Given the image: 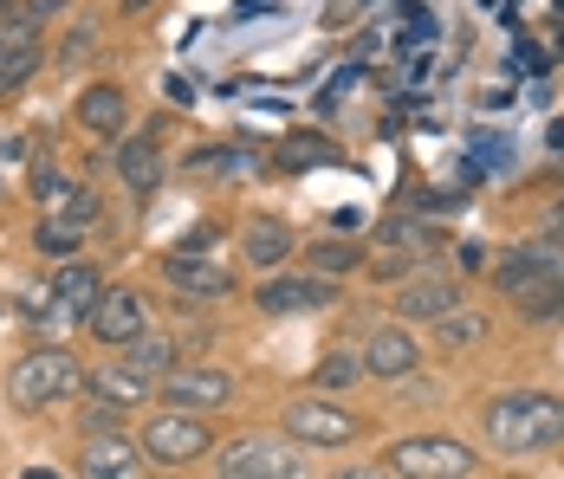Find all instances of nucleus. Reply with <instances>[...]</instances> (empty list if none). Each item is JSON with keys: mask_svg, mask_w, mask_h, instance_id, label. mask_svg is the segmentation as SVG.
Instances as JSON below:
<instances>
[{"mask_svg": "<svg viewBox=\"0 0 564 479\" xmlns=\"http://www.w3.org/2000/svg\"><path fill=\"white\" fill-rule=\"evenodd\" d=\"M78 233H85V227H72V220H40L33 240H40V253H58V260H65V253H78Z\"/></svg>", "mask_w": 564, "mask_h": 479, "instance_id": "393cba45", "label": "nucleus"}, {"mask_svg": "<svg viewBox=\"0 0 564 479\" xmlns=\"http://www.w3.org/2000/svg\"><path fill=\"white\" fill-rule=\"evenodd\" d=\"M357 260H364V253L344 247V240H318V247H312V272H318V279H338V272H350Z\"/></svg>", "mask_w": 564, "mask_h": 479, "instance_id": "b1692460", "label": "nucleus"}, {"mask_svg": "<svg viewBox=\"0 0 564 479\" xmlns=\"http://www.w3.org/2000/svg\"><path fill=\"white\" fill-rule=\"evenodd\" d=\"M137 460H143L137 440H123L117 427H98L85 440V454H78V473L85 479H137Z\"/></svg>", "mask_w": 564, "mask_h": 479, "instance_id": "9d476101", "label": "nucleus"}, {"mask_svg": "<svg viewBox=\"0 0 564 479\" xmlns=\"http://www.w3.org/2000/svg\"><path fill=\"white\" fill-rule=\"evenodd\" d=\"M58 7H65V0H26V13H33V20H46V13H58Z\"/></svg>", "mask_w": 564, "mask_h": 479, "instance_id": "c756f323", "label": "nucleus"}, {"mask_svg": "<svg viewBox=\"0 0 564 479\" xmlns=\"http://www.w3.org/2000/svg\"><path fill=\"white\" fill-rule=\"evenodd\" d=\"M558 58H564V40H558Z\"/></svg>", "mask_w": 564, "mask_h": 479, "instance_id": "c9c22d12", "label": "nucleus"}, {"mask_svg": "<svg viewBox=\"0 0 564 479\" xmlns=\"http://www.w3.org/2000/svg\"><path fill=\"white\" fill-rule=\"evenodd\" d=\"M117 175H123L137 195H150V188L163 182V150H156V137H123V143H117Z\"/></svg>", "mask_w": 564, "mask_h": 479, "instance_id": "dca6fc26", "label": "nucleus"}, {"mask_svg": "<svg viewBox=\"0 0 564 479\" xmlns=\"http://www.w3.org/2000/svg\"><path fill=\"white\" fill-rule=\"evenodd\" d=\"M240 253H247L253 266H285V260H292V227H285V220H247Z\"/></svg>", "mask_w": 564, "mask_h": 479, "instance_id": "a211bd4d", "label": "nucleus"}, {"mask_svg": "<svg viewBox=\"0 0 564 479\" xmlns=\"http://www.w3.org/2000/svg\"><path fill=\"white\" fill-rule=\"evenodd\" d=\"M20 13V0H0V20H13Z\"/></svg>", "mask_w": 564, "mask_h": 479, "instance_id": "473e14b6", "label": "nucleus"}, {"mask_svg": "<svg viewBox=\"0 0 564 479\" xmlns=\"http://www.w3.org/2000/svg\"><path fill=\"white\" fill-rule=\"evenodd\" d=\"M280 162L285 168H325V162H344V156H338L332 137H305V130H299V137H285L280 143Z\"/></svg>", "mask_w": 564, "mask_h": 479, "instance_id": "5701e85b", "label": "nucleus"}, {"mask_svg": "<svg viewBox=\"0 0 564 479\" xmlns=\"http://www.w3.org/2000/svg\"><path fill=\"white\" fill-rule=\"evenodd\" d=\"M415 363H422V357H415V337H409V330H395V324L370 330V344H364V370L370 375L395 382V375H409Z\"/></svg>", "mask_w": 564, "mask_h": 479, "instance_id": "f8f14e48", "label": "nucleus"}, {"mask_svg": "<svg viewBox=\"0 0 564 479\" xmlns=\"http://www.w3.org/2000/svg\"><path fill=\"white\" fill-rule=\"evenodd\" d=\"M383 467L395 479H467L474 473V454L460 440H448V434H409V440H395L383 454Z\"/></svg>", "mask_w": 564, "mask_h": 479, "instance_id": "7ed1b4c3", "label": "nucleus"}, {"mask_svg": "<svg viewBox=\"0 0 564 479\" xmlns=\"http://www.w3.org/2000/svg\"><path fill=\"white\" fill-rule=\"evenodd\" d=\"M26 479H58V473H46V467H33V473H26Z\"/></svg>", "mask_w": 564, "mask_h": 479, "instance_id": "72a5a7b5", "label": "nucleus"}, {"mask_svg": "<svg viewBox=\"0 0 564 479\" xmlns=\"http://www.w3.org/2000/svg\"><path fill=\"white\" fill-rule=\"evenodd\" d=\"M395 312L435 324V318H448V312H460V285H454V279H435V272H415V279H402Z\"/></svg>", "mask_w": 564, "mask_h": 479, "instance_id": "9b49d317", "label": "nucleus"}, {"mask_svg": "<svg viewBox=\"0 0 564 479\" xmlns=\"http://www.w3.org/2000/svg\"><path fill=\"white\" fill-rule=\"evenodd\" d=\"M332 298H338V292H332V279H318V272L260 285V312H267V318H299V312H325Z\"/></svg>", "mask_w": 564, "mask_h": 479, "instance_id": "1a4fd4ad", "label": "nucleus"}, {"mask_svg": "<svg viewBox=\"0 0 564 479\" xmlns=\"http://www.w3.org/2000/svg\"><path fill=\"white\" fill-rule=\"evenodd\" d=\"M123 117H130V98H123L117 85H91V91L78 98V123H85L91 137H117Z\"/></svg>", "mask_w": 564, "mask_h": 479, "instance_id": "f3484780", "label": "nucleus"}, {"mask_svg": "<svg viewBox=\"0 0 564 479\" xmlns=\"http://www.w3.org/2000/svg\"><path fill=\"white\" fill-rule=\"evenodd\" d=\"M123 363H130V370L143 375L150 389H156V382L175 370V344H170V337H150V330H143V337L130 344V357H123Z\"/></svg>", "mask_w": 564, "mask_h": 479, "instance_id": "aec40b11", "label": "nucleus"}, {"mask_svg": "<svg viewBox=\"0 0 564 479\" xmlns=\"http://www.w3.org/2000/svg\"><path fill=\"white\" fill-rule=\"evenodd\" d=\"M344 479H395V473H390V467H350Z\"/></svg>", "mask_w": 564, "mask_h": 479, "instance_id": "7c9ffc66", "label": "nucleus"}, {"mask_svg": "<svg viewBox=\"0 0 564 479\" xmlns=\"http://www.w3.org/2000/svg\"><path fill=\"white\" fill-rule=\"evenodd\" d=\"M33 72H40V40H33V33H13V40H0V91L26 85Z\"/></svg>", "mask_w": 564, "mask_h": 479, "instance_id": "6ab92c4d", "label": "nucleus"}, {"mask_svg": "<svg viewBox=\"0 0 564 479\" xmlns=\"http://www.w3.org/2000/svg\"><path fill=\"white\" fill-rule=\"evenodd\" d=\"M85 422H91V434H98V427L123 422V409H117V402H105V395H91V402H85Z\"/></svg>", "mask_w": 564, "mask_h": 479, "instance_id": "bb28decb", "label": "nucleus"}, {"mask_svg": "<svg viewBox=\"0 0 564 479\" xmlns=\"http://www.w3.org/2000/svg\"><path fill=\"white\" fill-rule=\"evenodd\" d=\"M280 422H285V434L305 440V447H350V440H357V415H344L338 402H318V395H299Z\"/></svg>", "mask_w": 564, "mask_h": 479, "instance_id": "39448f33", "label": "nucleus"}, {"mask_svg": "<svg viewBox=\"0 0 564 479\" xmlns=\"http://www.w3.org/2000/svg\"><path fill=\"white\" fill-rule=\"evenodd\" d=\"M558 233H564V202H558Z\"/></svg>", "mask_w": 564, "mask_h": 479, "instance_id": "f704fd0d", "label": "nucleus"}, {"mask_svg": "<svg viewBox=\"0 0 564 479\" xmlns=\"http://www.w3.org/2000/svg\"><path fill=\"white\" fill-rule=\"evenodd\" d=\"M98 292H105V279H98L91 260H65V266L53 272V305L65 318H85V312L98 305Z\"/></svg>", "mask_w": 564, "mask_h": 479, "instance_id": "ddd939ff", "label": "nucleus"}, {"mask_svg": "<svg viewBox=\"0 0 564 479\" xmlns=\"http://www.w3.org/2000/svg\"><path fill=\"white\" fill-rule=\"evenodd\" d=\"M221 479H299V454L280 447V440L247 434V440H234L221 454Z\"/></svg>", "mask_w": 564, "mask_h": 479, "instance_id": "6e6552de", "label": "nucleus"}, {"mask_svg": "<svg viewBox=\"0 0 564 479\" xmlns=\"http://www.w3.org/2000/svg\"><path fill=\"white\" fill-rule=\"evenodd\" d=\"M494 279H500V292H507V298H519V292H525V285H539V279H564V253H552V247H525V253H512Z\"/></svg>", "mask_w": 564, "mask_h": 479, "instance_id": "4468645a", "label": "nucleus"}, {"mask_svg": "<svg viewBox=\"0 0 564 479\" xmlns=\"http://www.w3.org/2000/svg\"><path fill=\"white\" fill-rule=\"evenodd\" d=\"M480 427L500 454H545L564 440V402L545 389H507L480 409Z\"/></svg>", "mask_w": 564, "mask_h": 479, "instance_id": "f257e3e1", "label": "nucleus"}, {"mask_svg": "<svg viewBox=\"0 0 564 479\" xmlns=\"http://www.w3.org/2000/svg\"><path fill=\"white\" fill-rule=\"evenodd\" d=\"M143 454H150L156 467H188V460H202V454H208V422H202V415H188V409L150 415V427H143Z\"/></svg>", "mask_w": 564, "mask_h": 479, "instance_id": "20e7f679", "label": "nucleus"}, {"mask_svg": "<svg viewBox=\"0 0 564 479\" xmlns=\"http://www.w3.org/2000/svg\"><path fill=\"white\" fill-rule=\"evenodd\" d=\"M170 285H182V292H195V298H221V292H234V272H227L221 260H195V253H170Z\"/></svg>", "mask_w": 564, "mask_h": 479, "instance_id": "2eb2a0df", "label": "nucleus"}, {"mask_svg": "<svg viewBox=\"0 0 564 479\" xmlns=\"http://www.w3.org/2000/svg\"><path fill=\"white\" fill-rule=\"evenodd\" d=\"M545 143H552V150H564V123H552V130H545Z\"/></svg>", "mask_w": 564, "mask_h": 479, "instance_id": "2f4dec72", "label": "nucleus"}, {"mask_svg": "<svg viewBox=\"0 0 564 479\" xmlns=\"http://www.w3.org/2000/svg\"><path fill=\"white\" fill-rule=\"evenodd\" d=\"M130 7H143V0H130Z\"/></svg>", "mask_w": 564, "mask_h": 479, "instance_id": "e433bc0d", "label": "nucleus"}, {"mask_svg": "<svg viewBox=\"0 0 564 479\" xmlns=\"http://www.w3.org/2000/svg\"><path fill=\"white\" fill-rule=\"evenodd\" d=\"M364 375V357H350V350H332L325 363H318V382L325 389H344V382H357Z\"/></svg>", "mask_w": 564, "mask_h": 479, "instance_id": "a878e982", "label": "nucleus"}, {"mask_svg": "<svg viewBox=\"0 0 564 479\" xmlns=\"http://www.w3.org/2000/svg\"><path fill=\"white\" fill-rule=\"evenodd\" d=\"M163 395H170V409L208 415V409H221L227 395H234V382H227V370H215V363H175V370L163 375Z\"/></svg>", "mask_w": 564, "mask_h": 479, "instance_id": "0eeeda50", "label": "nucleus"}, {"mask_svg": "<svg viewBox=\"0 0 564 479\" xmlns=\"http://www.w3.org/2000/svg\"><path fill=\"white\" fill-rule=\"evenodd\" d=\"M519 318L525 324H558L564 318V279H539L519 292Z\"/></svg>", "mask_w": 564, "mask_h": 479, "instance_id": "4be33fe9", "label": "nucleus"}, {"mask_svg": "<svg viewBox=\"0 0 564 479\" xmlns=\"http://www.w3.org/2000/svg\"><path fill=\"white\" fill-rule=\"evenodd\" d=\"M435 324H442V337H448V344H467V337H480V318H454V312H448V318H435Z\"/></svg>", "mask_w": 564, "mask_h": 479, "instance_id": "cd10ccee", "label": "nucleus"}, {"mask_svg": "<svg viewBox=\"0 0 564 479\" xmlns=\"http://www.w3.org/2000/svg\"><path fill=\"white\" fill-rule=\"evenodd\" d=\"M409 266H415V260H409L402 247H390V253L377 260V279H409Z\"/></svg>", "mask_w": 564, "mask_h": 479, "instance_id": "c85d7f7f", "label": "nucleus"}, {"mask_svg": "<svg viewBox=\"0 0 564 479\" xmlns=\"http://www.w3.org/2000/svg\"><path fill=\"white\" fill-rule=\"evenodd\" d=\"M85 324H91V337L98 344H137L143 330H150V312H143V298L130 292V285H111V292H98V305L85 312Z\"/></svg>", "mask_w": 564, "mask_h": 479, "instance_id": "423d86ee", "label": "nucleus"}, {"mask_svg": "<svg viewBox=\"0 0 564 479\" xmlns=\"http://www.w3.org/2000/svg\"><path fill=\"white\" fill-rule=\"evenodd\" d=\"M78 389H85V370H78L72 350H33V357H20L7 370L13 409H53L58 395H78Z\"/></svg>", "mask_w": 564, "mask_h": 479, "instance_id": "f03ea898", "label": "nucleus"}, {"mask_svg": "<svg viewBox=\"0 0 564 479\" xmlns=\"http://www.w3.org/2000/svg\"><path fill=\"white\" fill-rule=\"evenodd\" d=\"M91 395H105V402H117V409H130V402L150 395V382L130 370V363H105V370L91 375Z\"/></svg>", "mask_w": 564, "mask_h": 479, "instance_id": "412c9836", "label": "nucleus"}]
</instances>
